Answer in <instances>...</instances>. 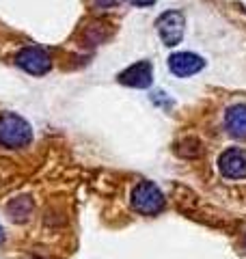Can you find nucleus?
<instances>
[{
    "mask_svg": "<svg viewBox=\"0 0 246 259\" xmlns=\"http://www.w3.org/2000/svg\"><path fill=\"white\" fill-rule=\"evenodd\" d=\"M32 139V130L26 123V119H22L15 112H3L0 115V145L11 149L26 147Z\"/></svg>",
    "mask_w": 246,
    "mask_h": 259,
    "instance_id": "f257e3e1",
    "label": "nucleus"
},
{
    "mask_svg": "<svg viewBox=\"0 0 246 259\" xmlns=\"http://www.w3.org/2000/svg\"><path fill=\"white\" fill-rule=\"evenodd\" d=\"M132 207L138 214L145 216H155L164 209V194L160 188L151 182H141L136 184V188L132 190Z\"/></svg>",
    "mask_w": 246,
    "mask_h": 259,
    "instance_id": "f03ea898",
    "label": "nucleus"
},
{
    "mask_svg": "<svg viewBox=\"0 0 246 259\" xmlns=\"http://www.w3.org/2000/svg\"><path fill=\"white\" fill-rule=\"evenodd\" d=\"M158 35L162 39L164 46L175 48L177 44H182L184 37V13L177 9H171L167 13L160 15L158 20Z\"/></svg>",
    "mask_w": 246,
    "mask_h": 259,
    "instance_id": "7ed1b4c3",
    "label": "nucleus"
},
{
    "mask_svg": "<svg viewBox=\"0 0 246 259\" xmlns=\"http://www.w3.org/2000/svg\"><path fill=\"white\" fill-rule=\"evenodd\" d=\"M15 63H18V67H22L26 74H32V76H44L52 67L50 54L37 46L24 48V50L15 56Z\"/></svg>",
    "mask_w": 246,
    "mask_h": 259,
    "instance_id": "20e7f679",
    "label": "nucleus"
},
{
    "mask_svg": "<svg viewBox=\"0 0 246 259\" xmlns=\"http://www.w3.org/2000/svg\"><path fill=\"white\" fill-rule=\"evenodd\" d=\"M218 168L227 180H242L246 177V153L242 149H227L220 153Z\"/></svg>",
    "mask_w": 246,
    "mask_h": 259,
    "instance_id": "39448f33",
    "label": "nucleus"
},
{
    "mask_svg": "<svg viewBox=\"0 0 246 259\" xmlns=\"http://www.w3.org/2000/svg\"><path fill=\"white\" fill-rule=\"evenodd\" d=\"M203 65H205V61L194 52H177L169 59V69L173 71L177 78H188V76L199 74L203 69Z\"/></svg>",
    "mask_w": 246,
    "mask_h": 259,
    "instance_id": "423d86ee",
    "label": "nucleus"
},
{
    "mask_svg": "<svg viewBox=\"0 0 246 259\" xmlns=\"http://www.w3.org/2000/svg\"><path fill=\"white\" fill-rule=\"evenodd\" d=\"M153 80V67L149 61H141L134 63L132 67H128L126 71L119 74V82L126 87H134V89H147Z\"/></svg>",
    "mask_w": 246,
    "mask_h": 259,
    "instance_id": "0eeeda50",
    "label": "nucleus"
},
{
    "mask_svg": "<svg viewBox=\"0 0 246 259\" xmlns=\"http://www.w3.org/2000/svg\"><path fill=\"white\" fill-rule=\"evenodd\" d=\"M225 127L235 139H246V104H235L227 110Z\"/></svg>",
    "mask_w": 246,
    "mask_h": 259,
    "instance_id": "6e6552de",
    "label": "nucleus"
},
{
    "mask_svg": "<svg viewBox=\"0 0 246 259\" xmlns=\"http://www.w3.org/2000/svg\"><path fill=\"white\" fill-rule=\"evenodd\" d=\"M30 209H32V203H30V199H15L13 203L9 205V214L13 216V221H24L28 214H30Z\"/></svg>",
    "mask_w": 246,
    "mask_h": 259,
    "instance_id": "1a4fd4ad",
    "label": "nucleus"
},
{
    "mask_svg": "<svg viewBox=\"0 0 246 259\" xmlns=\"http://www.w3.org/2000/svg\"><path fill=\"white\" fill-rule=\"evenodd\" d=\"M153 3H155V0H134V5H138V7H149Z\"/></svg>",
    "mask_w": 246,
    "mask_h": 259,
    "instance_id": "9d476101",
    "label": "nucleus"
},
{
    "mask_svg": "<svg viewBox=\"0 0 246 259\" xmlns=\"http://www.w3.org/2000/svg\"><path fill=\"white\" fill-rule=\"evenodd\" d=\"M0 240H3V229H0Z\"/></svg>",
    "mask_w": 246,
    "mask_h": 259,
    "instance_id": "9b49d317",
    "label": "nucleus"
}]
</instances>
